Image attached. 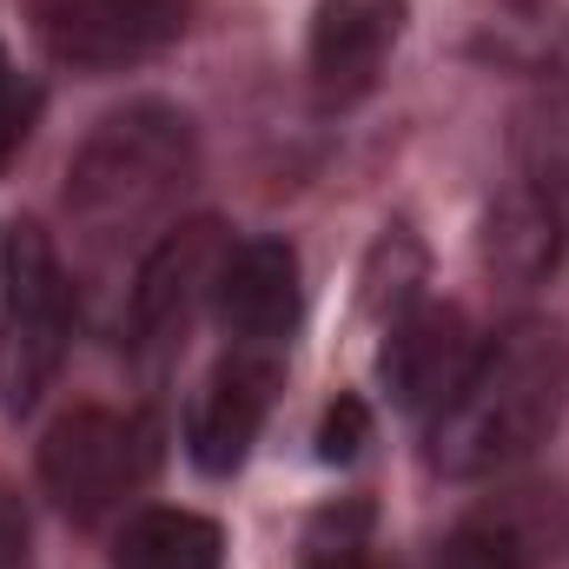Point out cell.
<instances>
[{
  "label": "cell",
  "mask_w": 569,
  "mask_h": 569,
  "mask_svg": "<svg viewBox=\"0 0 569 569\" xmlns=\"http://www.w3.org/2000/svg\"><path fill=\"white\" fill-rule=\"evenodd\" d=\"M569 391V351L563 331L543 318H517L503 325L477 371L463 378V391L430 418V463L443 477H497L510 463H523L563 411Z\"/></svg>",
  "instance_id": "cell-1"
},
{
  "label": "cell",
  "mask_w": 569,
  "mask_h": 569,
  "mask_svg": "<svg viewBox=\"0 0 569 569\" xmlns=\"http://www.w3.org/2000/svg\"><path fill=\"white\" fill-rule=\"evenodd\" d=\"M192 179H199L192 120L166 100H133L80 140L67 166V212L93 246H127L133 232H166Z\"/></svg>",
  "instance_id": "cell-2"
},
{
  "label": "cell",
  "mask_w": 569,
  "mask_h": 569,
  "mask_svg": "<svg viewBox=\"0 0 569 569\" xmlns=\"http://www.w3.org/2000/svg\"><path fill=\"white\" fill-rule=\"evenodd\" d=\"M73 345V291L40 226H13L0 246V411L27 418Z\"/></svg>",
  "instance_id": "cell-3"
},
{
  "label": "cell",
  "mask_w": 569,
  "mask_h": 569,
  "mask_svg": "<svg viewBox=\"0 0 569 569\" xmlns=\"http://www.w3.org/2000/svg\"><path fill=\"white\" fill-rule=\"evenodd\" d=\"M159 463V430L127 411L80 405L40 437V483L73 523H100L120 510Z\"/></svg>",
  "instance_id": "cell-4"
},
{
  "label": "cell",
  "mask_w": 569,
  "mask_h": 569,
  "mask_svg": "<svg viewBox=\"0 0 569 569\" xmlns=\"http://www.w3.org/2000/svg\"><path fill=\"white\" fill-rule=\"evenodd\" d=\"M192 20V0H33V40L53 67L120 73L166 53Z\"/></svg>",
  "instance_id": "cell-5"
},
{
  "label": "cell",
  "mask_w": 569,
  "mask_h": 569,
  "mask_svg": "<svg viewBox=\"0 0 569 569\" xmlns=\"http://www.w3.org/2000/svg\"><path fill=\"white\" fill-rule=\"evenodd\" d=\"M226 259V226L219 219H179L146 246L133 291H127V345L133 351H172L179 331L192 325L199 298L219 279Z\"/></svg>",
  "instance_id": "cell-6"
},
{
  "label": "cell",
  "mask_w": 569,
  "mask_h": 569,
  "mask_svg": "<svg viewBox=\"0 0 569 569\" xmlns=\"http://www.w3.org/2000/svg\"><path fill=\"white\" fill-rule=\"evenodd\" d=\"M483 338L463 318V305H411L398 325H385V351H378V378L391 391L398 411L411 418H437L463 378L477 371Z\"/></svg>",
  "instance_id": "cell-7"
},
{
  "label": "cell",
  "mask_w": 569,
  "mask_h": 569,
  "mask_svg": "<svg viewBox=\"0 0 569 569\" xmlns=\"http://www.w3.org/2000/svg\"><path fill=\"white\" fill-rule=\"evenodd\" d=\"M272 391H279V358L272 345H232V358L206 378L199 405H192V425H186V450L206 477H232L272 411Z\"/></svg>",
  "instance_id": "cell-8"
},
{
  "label": "cell",
  "mask_w": 569,
  "mask_h": 569,
  "mask_svg": "<svg viewBox=\"0 0 569 569\" xmlns=\"http://www.w3.org/2000/svg\"><path fill=\"white\" fill-rule=\"evenodd\" d=\"M411 0H318L311 13V87L325 107H351L378 87L398 53Z\"/></svg>",
  "instance_id": "cell-9"
},
{
  "label": "cell",
  "mask_w": 569,
  "mask_h": 569,
  "mask_svg": "<svg viewBox=\"0 0 569 569\" xmlns=\"http://www.w3.org/2000/svg\"><path fill=\"white\" fill-rule=\"evenodd\" d=\"M212 305L219 325L239 345H284L298 331L305 311V284H298V252L284 239H246L226 246L219 279H212Z\"/></svg>",
  "instance_id": "cell-10"
},
{
  "label": "cell",
  "mask_w": 569,
  "mask_h": 569,
  "mask_svg": "<svg viewBox=\"0 0 569 569\" xmlns=\"http://www.w3.org/2000/svg\"><path fill=\"white\" fill-rule=\"evenodd\" d=\"M483 266L510 291H530L563 266V206L543 186H510L483 212Z\"/></svg>",
  "instance_id": "cell-11"
},
{
  "label": "cell",
  "mask_w": 569,
  "mask_h": 569,
  "mask_svg": "<svg viewBox=\"0 0 569 569\" xmlns=\"http://www.w3.org/2000/svg\"><path fill=\"white\" fill-rule=\"evenodd\" d=\"M477 60L510 73H563L569 80V0H503L477 27Z\"/></svg>",
  "instance_id": "cell-12"
},
{
  "label": "cell",
  "mask_w": 569,
  "mask_h": 569,
  "mask_svg": "<svg viewBox=\"0 0 569 569\" xmlns=\"http://www.w3.org/2000/svg\"><path fill=\"white\" fill-rule=\"evenodd\" d=\"M219 563H226V530L199 510H140L113 543V569H219Z\"/></svg>",
  "instance_id": "cell-13"
},
{
  "label": "cell",
  "mask_w": 569,
  "mask_h": 569,
  "mask_svg": "<svg viewBox=\"0 0 569 569\" xmlns=\"http://www.w3.org/2000/svg\"><path fill=\"white\" fill-rule=\"evenodd\" d=\"M418 284H425V246H418V232L411 226H385V239L365 259V311L385 318V325H398L411 305H425Z\"/></svg>",
  "instance_id": "cell-14"
},
{
  "label": "cell",
  "mask_w": 569,
  "mask_h": 569,
  "mask_svg": "<svg viewBox=\"0 0 569 569\" xmlns=\"http://www.w3.org/2000/svg\"><path fill=\"white\" fill-rule=\"evenodd\" d=\"M305 569H385L371 550V503H331L305 530Z\"/></svg>",
  "instance_id": "cell-15"
},
{
  "label": "cell",
  "mask_w": 569,
  "mask_h": 569,
  "mask_svg": "<svg viewBox=\"0 0 569 569\" xmlns=\"http://www.w3.org/2000/svg\"><path fill=\"white\" fill-rule=\"evenodd\" d=\"M430 569H523V543L503 523H457Z\"/></svg>",
  "instance_id": "cell-16"
},
{
  "label": "cell",
  "mask_w": 569,
  "mask_h": 569,
  "mask_svg": "<svg viewBox=\"0 0 569 569\" xmlns=\"http://www.w3.org/2000/svg\"><path fill=\"white\" fill-rule=\"evenodd\" d=\"M33 120H40V87H33L27 73H13V60H7V47H0V166L27 146Z\"/></svg>",
  "instance_id": "cell-17"
},
{
  "label": "cell",
  "mask_w": 569,
  "mask_h": 569,
  "mask_svg": "<svg viewBox=\"0 0 569 569\" xmlns=\"http://www.w3.org/2000/svg\"><path fill=\"white\" fill-rule=\"evenodd\" d=\"M365 437H371V411H365V398H338L331 411H325V425H318V457L325 463H351L358 450H365Z\"/></svg>",
  "instance_id": "cell-18"
},
{
  "label": "cell",
  "mask_w": 569,
  "mask_h": 569,
  "mask_svg": "<svg viewBox=\"0 0 569 569\" xmlns=\"http://www.w3.org/2000/svg\"><path fill=\"white\" fill-rule=\"evenodd\" d=\"M0 569H27V510L0 490Z\"/></svg>",
  "instance_id": "cell-19"
}]
</instances>
